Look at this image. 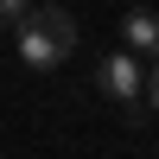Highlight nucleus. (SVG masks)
I'll list each match as a JSON object with an SVG mask.
<instances>
[{
  "label": "nucleus",
  "mask_w": 159,
  "mask_h": 159,
  "mask_svg": "<svg viewBox=\"0 0 159 159\" xmlns=\"http://www.w3.org/2000/svg\"><path fill=\"white\" fill-rule=\"evenodd\" d=\"M13 38H19V57L32 64V70H57V64L76 51V19L64 7H32L19 25H13Z\"/></svg>",
  "instance_id": "f257e3e1"
},
{
  "label": "nucleus",
  "mask_w": 159,
  "mask_h": 159,
  "mask_svg": "<svg viewBox=\"0 0 159 159\" xmlns=\"http://www.w3.org/2000/svg\"><path fill=\"white\" fill-rule=\"evenodd\" d=\"M96 83H102V96L134 102L140 89H147V70H140V57H134V51H115V57H102V64H96Z\"/></svg>",
  "instance_id": "f03ea898"
},
{
  "label": "nucleus",
  "mask_w": 159,
  "mask_h": 159,
  "mask_svg": "<svg viewBox=\"0 0 159 159\" xmlns=\"http://www.w3.org/2000/svg\"><path fill=\"white\" fill-rule=\"evenodd\" d=\"M121 38H127V51H159V13L134 7V13L121 19Z\"/></svg>",
  "instance_id": "7ed1b4c3"
},
{
  "label": "nucleus",
  "mask_w": 159,
  "mask_h": 159,
  "mask_svg": "<svg viewBox=\"0 0 159 159\" xmlns=\"http://www.w3.org/2000/svg\"><path fill=\"white\" fill-rule=\"evenodd\" d=\"M25 13H32V7H25V0H0V25H7V32H13V25L25 19Z\"/></svg>",
  "instance_id": "20e7f679"
},
{
  "label": "nucleus",
  "mask_w": 159,
  "mask_h": 159,
  "mask_svg": "<svg viewBox=\"0 0 159 159\" xmlns=\"http://www.w3.org/2000/svg\"><path fill=\"white\" fill-rule=\"evenodd\" d=\"M147 102H153V108H159V64H153V70H147Z\"/></svg>",
  "instance_id": "39448f33"
}]
</instances>
